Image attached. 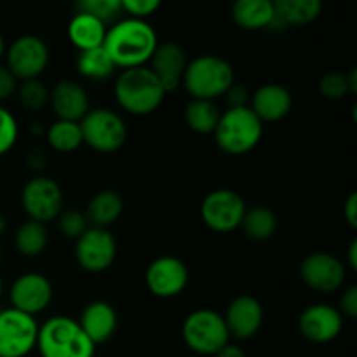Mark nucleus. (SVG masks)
I'll return each mask as SVG.
<instances>
[{"label":"nucleus","instance_id":"nucleus-23","mask_svg":"<svg viewBox=\"0 0 357 357\" xmlns=\"http://www.w3.org/2000/svg\"><path fill=\"white\" fill-rule=\"evenodd\" d=\"M274 26H305L321 16L323 0H272Z\"/></svg>","mask_w":357,"mask_h":357},{"label":"nucleus","instance_id":"nucleus-41","mask_svg":"<svg viewBox=\"0 0 357 357\" xmlns=\"http://www.w3.org/2000/svg\"><path fill=\"white\" fill-rule=\"evenodd\" d=\"M215 357H246V352H244L239 345H234L229 342L225 347H222L216 352Z\"/></svg>","mask_w":357,"mask_h":357},{"label":"nucleus","instance_id":"nucleus-5","mask_svg":"<svg viewBox=\"0 0 357 357\" xmlns=\"http://www.w3.org/2000/svg\"><path fill=\"white\" fill-rule=\"evenodd\" d=\"M215 142L229 155H246L260 143L264 122L250 107L229 108L220 115L215 129Z\"/></svg>","mask_w":357,"mask_h":357},{"label":"nucleus","instance_id":"nucleus-2","mask_svg":"<svg viewBox=\"0 0 357 357\" xmlns=\"http://www.w3.org/2000/svg\"><path fill=\"white\" fill-rule=\"evenodd\" d=\"M162 84L149 66L122 70L114 84L115 101L131 115L153 114L166 98Z\"/></svg>","mask_w":357,"mask_h":357},{"label":"nucleus","instance_id":"nucleus-25","mask_svg":"<svg viewBox=\"0 0 357 357\" xmlns=\"http://www.w3.org/2000/svg\"><path fill=\"white\" fill-rule=\"evenodd\" d=\"M124 211V201L115 190H101L87 202L86 218L93 227L108 229L121 218Z\"/></svg>","mask_w":357,"mask_h":357},{"label":"nucleus","instance_id":"nucleus-42","mask_svg":"<svg viewBox=\"0 0 357 357\" xmlns=\"http://www.w3.org/2000/svg\"><path fill=\"white\" fill-rule=\"evenodd\" d=\"M347 258H349V265H351L352 271L357 268V241H352L351 246L347 250Z\"/></svg>","mask_w":357,"mask_h":357},{"label":"nucleus","instance_id":"nucleus-27","mask_svg":"<svg viewBox=\"0 0 357 357\" xmlns=\"http://www.w3.org/2000/svg\"><path fill=\"white\" fill-rule=\"evenodd\" d=\"M115 68L112 58L108 56V52L105 51V47L89 49V51H80L77 56V72L84 77V79L89 80H107L114 75Z\"/></svg>","mask_w":357,"mask_h":357},{"label":"nucleus","instance_id":"nucleus-17","mask_svg":"<svg viewBox=\"0 0 357 357\" xmlns=\"http://www.w3.org/2000/svg\"><path fill=\"white\" fill-rule=\"evenodd\" d=\"M223 319L230 337L248 340L255 337L264 324V307L255 296L241 295L229 303Z\"/></svg>","mask_w":357,"mask_h":357},{"label":"nucleus","instance_id":"nucleus-21","mask_svg":"<svg viewBox=\"0 0 357 357\" xmlns=\"http://www.w3.org/2000/svg\"><path fill=\"white\" fill-rule=\"evenodd\" d=\"M250 108L261 122H279L291 112L293 96L284 86L265 84L250 98Z\"/></svg>","mask_w":357,"mask_h":357},{"label":"nucleus","instance_id":"nucleus-30","mask_svg":"<svg viewBox=\"0 0 357 357\" xmlns=\"http://www.w3.org/2000/svg\"><path fill=\"white\" fill-rule=\"evenodd\" d=\"M47 143L59 153H72L84 145L79 122L56 121L47 129Z\"/></svg>","mask_w":357,"mask_h":357},{"label":"nucleus","instance_id":"nucleus-11","mask_svg":"<svg viewBox=\"0 0 357 357\" xmlns=\"http://www.w3.org/2000/svg\"><path fill=\"white\" fill-rule=\"evenodd\" d=\"M7 68L17 80L38 79L49 65V49L40 37L23 35L6 52Z\"/></svg>","mask_w":357,"mask_h":357},{"label":"nucleus","instance_id":"nucleus-7","mask_svg":"<svg viewBox=\"0 0 357 357\" xmlns=\"http://www.w3.org/2000/svg\"><path fill=\"white\" fill-rule=\"evenodd\" d=\"M79 124L82 142L100 153L117 152L128 139L124 119L110 108H93L84 115Z\"/></svg>","mask_w":357,"mask_h":357},{"label":"nucleus","instance_id":"nucleus-44","mask_svg":"<svg viewBox=\"0 0 357 357\" xmlns=\"http://www.w3.org/2000/svg\"><path fill=\"white\" fill-rule=\"evenodd\" d=\"M3 52H6V44H3V37L2 33H0V58L3 56Z\"/></svg>","mask_w":357,"mask_h":357},{"label":"nucleus","instance_id":"nucleus-19","mask_svg":"<svg viewBox=\"0 0 357 357\" xmlns=\"http://www.w3.org/2000/svg\"><path fill=\"white\" fill-rule=\"evenodd\" d=\"M49 103L59 121L80 122L91 110L86 89L75 80H59L49 93Z\"/></svg>","mask_w":357,"mask_h":357},{"label":"nucleus","instance_id":"nucleus-37","mask_svg":"<svg viewBox=\"0 0 357 357\" xmlns=\"http://www.w3.org/2000/svg\"><path fill=\"white\" fill-rule=\"evenodd\" d=\"M17 89V79L6 65H0V103L9 100Z\"/></svg>","mask_w":357,"mask_h":357},{"label":"nucleus","instance_id":"nucleus-18","mask_svg":"<svg viewBox=\"0 0 357 357\" xmlns=\"http://www.w3.org/2000/svg\"><path fill=\"white\" fill-rule=\"evenodd\" d=\"M187 63V54L181 45H178L176 42H162L153 51L149 68L160 80L164 91L173 93L181 86Z\"/></svg>","mask_w":357,"mask_h":357},{"label":"nucleus","instance_id":"nucleus-36","mask_svg":"<svg viewBox=\"0 0 357 357\" xmlns=\"http://www.w3.org/2000/svg\"><path fill=\"white\" fill-rule=\"evenodd\" d=\"M160 3H162V0H121L122 10H126L131 17H138V20L152 16L159 9Z\"/></svg>","mask_w":357,"mask_h":357},{"label":"nucleus","instance_id":"nucleus-32","mask_svg":"<svg viewBox=\"0 0 357 357\" xmlns=\"http://www.w3.org/2000/svg\"><path fill=\"white\" fill-rule=\"evenodd\" d=\"M319 91L326 100H344L349 94H352L351 82H349V73H326V75L319 80Z\"/></svg>","mask_w":357,"mask_h":357},{"label":"nucleus","instance_id":"nucleus-26","mask_svg":"<svg viewBox=\"0 0 357 357\" xmlns=\"http://www.w3.org/2000/svg\"><path fill=\"white\" fill-rule=\"evenodd\" d=\"M241 229L251 241H258V243L267 241L278 230V216L267 206H255V208L246 209Z\"/></svg>","mask_w":357,"mask_h":357},{"label":"nucleus","instance_id":"nucleus-46","mask_svg":"<svg viewBox=\"0 0 357 357\" xmlns=\"http://www.w3.org/2000/svg\"><path fill=\"white\" fill-rule=\"evenodd\" d=\"M0 258H2V244H0Z\"/></svg>","mask_w":357,"mask_h":357},{"label":"nucleus","instance_id":"nucleus-40","mask_svg":"<svg viewBox=\"0 0 357 357\" xmlns=\"http://www.w3.org/2000/svg\"><path fill=\"white\" fill-rule=\"evenodd\" d=\"M344 216L345 220H347L349 225H351L352 229H356L357 227V194L356 192H352V194L347 197V201L344 202Z\"/></svg>","mask_w":357,"mask_h":357},{"label":"nucleus","instance_id":"nucleus-22","mask_svg":"<svg viewBox=\"0 0 357 357\" xmlns=\"http://www.w3.org/2000/svg\"><path fill=\"white\" fill-rule=\"evenodd\" d=\"M232 20L243 30L257 31L274 28L275 13L272 0H236Z\"/></svg>","mask_w":357,"mask_h":357},{"label":"nucleus","instance_id":"nucleus-3","mask_svg":"<svg viewBox=\"0 0 357 357\" xmlns=\"http://www.w3.org/2000/svg\"><path fill=\"white\" fill-rule=\"evenodd\" d=\"M236 84V73L232 65L220 56H197L187 63L181 86L192 100L215 101L225 96L227 91Z\"/></svg>","mask_w":357,"mask_h":357},{"label":"nucleus","instance_id":"nucleus-45","mask_svg":"<svg viewBox=\"0 0 357 357\" xmlns=\"http://www.w3.org/2000/svg\"><path fill=\"white\" fill-rule=\"evenodd\" d=\"M3 293V282H2V278H0V296H2Z\"/></svg>","mask_w":357,"mask_h":357},{"label":"nucleus","instance_id":"nucleus-31","mask_svg":"<svg viewBox=\"0 0 357 357\" xmlns=\"http://www.w3.org/2000/svg\"><path fill=\"white\" fill-rule=\"evenodd\" d=\"M16 91L17 98H20V103L30 112L42 110L49 103V89L38 79L23 80L21 86H17Z\"/></svg>","mask_w":357,"mask_h":357},{"label":"nucleus","instance_id":"nucleus-8","mask_svg":"<svg viewBox=\"0 0 357 357\" xmlns=\"http://www.w3.org/2000/svg\"><path fill=\"white\" fill-rule=\"evenodd\" d=\"M38 324L16 309L0 310V357H26L37 347Z\"/></svg>","mask_w":357,"mask_h":357},{"label":"nucleus","instance_id":"nucleus-14","mask_svg":"<svg viewBox=\"0 0 357 357\" xmlns=\"http://www.w3.org/2000/svg\"><path fill=\"white\" fill-rule=\"evenodd\" d=\"M149 291L157 298H174L181 295L188 284V268L180 258L159 257L145 272Z\"/></svg>","mask_w":357,"mask_h":357},{"label":"nucleus","instance_id":"nucleus-15","mask_svg":"<svg viewBox=\"0 0 357 357\" xmlns=\"http://www.w3.org/2000/svg\"><path fill=\"white\" fill-rule=\"evenodd\" d=\"M52 295H54V291H52L51 281L38 272L21 274L13 282L9 291L13 309L33 317L44 312L51 305Z\"/></svg>","mask_w":357,"mask_h":357},{"label":"nucleus","instance_id":"nucleus-20","mask_svg":"<svg viewBox=\"0 0 357 357\" xmlns=\"http://www.w3.org/2000/svg\"><path fill=\"white\" fill-rule=\"evenodd\" d=\"M77 323L94 345H101L114 337L119 319L117 312L110 303L103 300H94L84 307Z\"/></svg>","mask_w":357,"mask_h":357},{"label":"nucleus","instance_id":"nucleus-10","mask_svg":"<svg viewBox=\"0 0 357 357\" xmlns=\"http://www.w3.org/2000/svg\"><path fill=\"white\" fill-rule=\"evenodd\" d=\"M21 206L28 218L47 223L63 211L61 187L49 176H35L21 190Z\"/></svg>","mask_w":357,"mask_h":357},{"label":"nucleus","instance_id":"nucleus-16","mask_svg":"<svg viewBox=\"0 0 357 357\" xmlns=\"http://www.w3.org/2000/svg\"><path fill=\"white\" fill-rule=\"evenodd\" d=\"M344 330V316L328 303H314L298 317V331L312 344H330Z\"/></svg>","mask_w":357,"mask_h":357},{"label":"nucleus","instance_id":"nucleus-9","mask_svg":"<svg viewBox=\"0 0 357 357\" xmlns=\"http://www.w3.org/2000/svg\"><path fill=\"white\" fill-rule=\"evenodd\" d=\"M246 202L230 188L209 192L201 204V218L208 229L218 234H229L239 229L246 213Z\"/></svg>","mask_w":357,"mask_h":357},{"label":"nucleus","instance_id":"nucleus-38","mask_svg":"<svg viewBox=\"0 0 357 357\" xmlns=\"http://www.w3.org/2000/svg\"><path fill=\"white\" fill-rule=\"evenodd\" d=\"M340 314L351 317V319H356L357 317V288L356 286H351L344 291L340 298Z\"/></svg>","mask_w":357,"mask_h":357},{"label":"nucleus","instance_id":"nucleus-12","mask_svg":"<svg viewBox=\"0 0 357 357\" xmlns=\"http://www.w3.org/2000/svg\"><path fill=\"white\" fill-rule=\"evenodd\" d=\"M117 257V243L108 229L89 227L75 241L77 264L86 272H105L112 267Z\"/></svg>","mask_w":357,"mask_h":357},{"label":"nucleus","instance_id":"nucleus-39","mask_svg":"<svg viewBox=\"0 0 357 357\" xmlns=\"http://www.w3.org/2000/svg\"><path fill=\"white\" fill-rule=\"evenodd\" d=\"M225 98H227V103H229V108L248 107V101H250V94H248V91L244 89L243 86H237V84H234V86L227 91Z\"/></svg>","mask_w":357,"mask_h":357},{"label":"nucleus","instance_id":"nucleus-13","mask_svg":"<svg viewBox=\"0 0 357 357\" xmlns=\"http://www.w3.org/2000/svg\"><path fill=\"white\" fill-rule=\"evenodd\" d=\"M300 279L307 288L319 293H333L344 286L345 265L330 253L307 255L300 261Z\"/></svg>","mask_w":357,"mask_h":357},{"label":"nucleus","instance_id":"nucleus-6","mask_svg":"<svg viewBox=\"0 0 357 357\" xmlns=\"http://www.w3.org/2000/svg\"><path fill=\"white\" fill-rule=\"evenodd\" d=\"M181 337L190 351L202 356H215L230 342L223 316L209 309H199L188 314L181 326Z\"/></svg>","mask_w":357,"mask_h":357},{"label":"nucleus","instance_id":"nucleus-28","mask_svg":"<svg viewBox=\"0 0 357 357\" xmlns=\"http://www.w3.org/2000/svg\"><path fill=\"white\" fill-rule=\"evenodd\" d=\"M220 115H222V112L216 107L215 101L190 100L185 108V122L192 131L199 132V135L215 132Z\"/></svg>","mask_w":357,"mask_h":357},{"label":"nucleus","instance_id":"nucleus-35","mask_svg":"<svg viewBox=\"0 0 357 357\" xmlns=\"http://www.w3.org/2000/svg\"><path fill=\"white\" fill-rule=\"evenodd\" d=\"M17 135L20 129H17L16 117L0 105V157L10 152V149L16 145Z\"/></svg>","mask_w":357,"mask_h":357},{"label":"nucleus","instance_id":"nucleus-1","mask_svg":"<svg viewBox=\"0 0 357 357\" xmlns=\"http://www.w3.org/2000/svg\"><path fill=\"white\" fill-rule=\"evenodd\" d=\"M159 45L157 33L150 23L128 17L107 28L103 47L117 68L128 70L145 66Z\"/></svg>","mask_w":357,"mask_h":357},{"label":"nucleus","instance_id":"nucleus-24","mask_svg":"<svg viewBox=\"0 0 357 357\" xmlns=\"http://www.w3.org/2000/svg\"><path fill=\"white\" fill-rule=\"evenodd\" d=\"M107 35V24L86 13H77L68 24V38L80 51L101 47Z\"/></svg>","mask_w":357,"mask_h":357},{"label":"nucleus","instance_id":"nucleus-4","mask_svg":"<svg viewBox=\"0 0 357 357\" xmlns=\"http://www.w3.org/2000/svg\"><path fill=\"white\" fill-rule=\"evenodd\" d=\"M37 349L42 357H94L96 345L86 337L77 319L54 316L38 326Z\"/></svg>","mask_w":357,"mask_h":357},{"label":"nucleus","instance_id":"nucleus-33","mask_svg":"<svg viewBox=\"0 0 357 357\" xmlns=\"http://www.w3.org/2000/svg\"><path fill=\"white\" fill-rule=\"evenodd\" d=\"M77 7H79V13L91 14L103 21L105 24L115 20L122 10L121 0H77Z\"/></svg>","mask_w":357,"mask_h":357},{"label":"nucleus","instance_id":"nucleus-43","mask_svg":"<svg viewBox=\"0 0 357 357\" xmlns=\"http://www.w3.org/2000/svg\"><path fill=\"white\" fill-rule=\"evenodd\" d=\"M7 230V222H6V218H3L2 215H0V236H2L3 232H6Z\"/></svg>","mask_w":357,"mask_h":357},{"label":"nucleus","instance_id":"nucleus-34","mask_svg":"<svg viewBox=\"0 0 357 357\" xmlns=\"http://www.w3.org/2000/svg\"><path fill=\"white\" fill-rule=\"evenodd\" d=\"M56 220H58L59 232L68 237V239L77 241L89 229V225H87L89 222H87L86 215L82 211H77V209H63Z\"/></svg>","mask_w":357,"mask_h":357},{"label":"nucleus","instance_id":"nucleus-29","mask_svg":"<svg viewBox=\"0 0 357 357\" xmlns=\"http://www.w3.org/2000/svg\"><path fill=\"white\" fill-rule=\"evenodd\" d=\"M17 253L23 257L33 258L45 251L49 244V232L45 229V223L28 220L23 225H20L16 236H14Z\"/></svg>","mask_w":357,"mask_h":357}]
</instances>
